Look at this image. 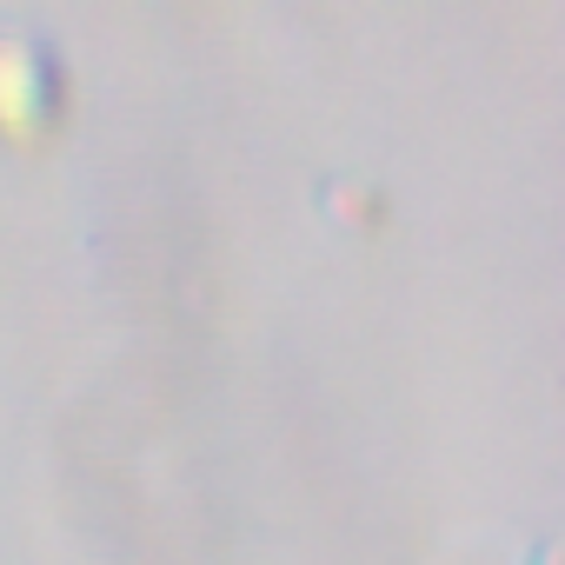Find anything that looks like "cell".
<instances>
[{
	"label": "cell",
	"mask_w": 565,
	"mask_h": 565,
	"mask_svg": "<svg viewBox=\"0 0 565 565\" xmlns=\"http://www.w3.org/2000/svg\"><path fill=\"white\" fill-rule=\"evenodd\" d=\"M61 107H67L61 61L28 34H0V140L41 147L61 127Z\"/></svg>",
	"instance_id": "obj_1"
},
{
	"label": "cell",
	"mask_w": 565,
	"mask_h": 565,
	"mask_svg": "<svg viewBox=\"0 0 565 565\" xmlns=\"http://www.w3.org/2000/svg\"><path fill=\"white\" fill-rule=\"evenodd\" d=\"M539 565H558V552H539Z\"/></svg>",
	"instance_id": "obj_2"
}]
</instances>
